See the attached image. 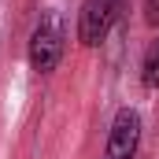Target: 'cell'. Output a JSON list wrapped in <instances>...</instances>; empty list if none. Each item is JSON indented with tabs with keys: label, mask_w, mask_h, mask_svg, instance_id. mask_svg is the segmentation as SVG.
<instances>
[{
	"label": "cell",
	"mask_w": 159,
	"mask_h": 159,
	"mask_svg": "<svg viewBox=\"0 0 159 159\" xmlns=\"http://www.w3.org/2000/svg\"><path fill=\"white\" fill-rule=\"evenodd\" d=\"M137 141H141V119L137 111L122 107L111 122V137H107V156L104 159H133L137 156Z\"/></svg>",
	"instance_id": "3"
},
{
	"label": "cell",
	"mask_w": 159,
	"mask_h": 159,
	"mask_svg": "<svg viewBox=\"0 0 159 159\" xmlns=\"http://www.w3.org/2000/svg\"><path fill=\"white\" fill-rule=\"evenodd\" d=\"M59 56H63V19H59V11H44L30 34V63H34V70L48 74V70H56Z\"/></svg>",
	"instance_id": "1"
},
{
	"label": "cell",
	"mask_w": 159,
	"mask_h": 159,
	"mask_svg": "<svg viewBox=\"0 0 159 159\" xmlns=\"http://www.w3.org/2000/svg\"><path fill=\"white\" fill-rule=\"evenodd\" d=\"M144 11H148V22L159 26V0H144Z\"/></svg>",
	"instance_id": "5"
},
{
	"label": "cell",
	"mask_w": 159,
	"mask_h": 159,
	"mask_svg": "<svg viewBox=\"0 0 159 159\" xmlns=\"http://www.w3.org/2000/svg\"><path fill=\"white\" fill-rule=\"evenodd\" d=\"M144 85L159 89V41L148 48V59H144Z\"/></svg>",
	"instance_id": "4"
},
{
	"label": "cell",
	"mask_w": 159,
	"mask_h": 159,
	"mask_svg": "<svg viewBox=\"0 0 159 159\" xmlns=\"http://www.w3.org/2000/svg\"><path fill=\"white\" fill-rule=\"evenodd\" d=\"M119 11H122V0H85L81 4V15H78L81 44H100V41L111 34Z\"/></svg>",
	"instance_id": "2"
}]
</instances>
